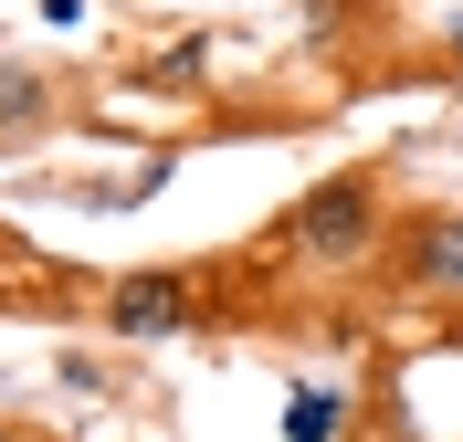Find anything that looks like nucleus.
Instances as JSON below:
<instances>
[{"instance_id": "1", "label": "nucleus", "mask_w": 463, "mask_h": 442, "mask_svg": "<svg viewBox=\"0 0 463 442\" xmlns=\"http://www.w3.org/2000/svg\"><path fill=\"white\" fill-rule=\"evenodd\" d=\"M401 190H390V169H326L306 179L285 211H274V264L285 274H317V285H337V274H379V253H390V232H401Z\"/></svg>"}, {"instance_id": "2", "label": "nucleus", "mask_w": 463, "mask_h": 442, "mask_svg": "<svg viewBox=\"0 0 463 442\" xmlns=\"http://www.w3.org/2000/svg\"><path fill=\"white\" fill-rule=\"evenodd\" d=\"M222 316V274L201 264H127L95 285V326L127 337V348H158V337H190V326Z\"/></svg>"}, {"instance_id": "3", "label": "nucleus", "mask_w": 463, "mask_h": 442, "mask_svg": "<svg viewBox=\"0 0 463 442\" xmlns=\"http://www.w3.org/2000/svg\"><path fill=\"white\" fill-rule=\"evenodd\" d=\"M379 285L421 295V306H463V211L453 201H411L390 253H379Z\"/></svg>"}, {"instance_id": "4", "label": "nucleus", "mask_w": 463, "mask_h": 442, "mask_svg": "<svg viewBox=\"0 0 463 442\" xmlns=\"http://www.w3.org/2000/svg\"><path fill=\"white\" fill-rule=\"evenodd\" d=\"M53 127H74V85L43 74V63H0V158L53 137Z\"/></svg>"}, {"instance_id": "5", "label": "nucleus", "mask_w": 463, "mask_h": 442, "mask_svg": "<svg viewBox=\"0 0 463 442\" xmlns=\"http://www.w3.org/2000/svg\"><path fill=\"white\" fill-rule=\"evenodd\" d=\"M285 442H347V390L295 380V390H285Z\"/></svg>"}, {"instance_id": "6", "label": "nucleus", "mask_w": 463, "mask_h": 442, "mask_svg": "<svg viewBox=\"0 0 463 442\" xmlns=\"http://www.w3.org/2000/svg\"><path fill=\"white\" fill-rule=\"evenodd\" d=\"M137 85H158V95H190V85H211V32H179V42H158V53L137 63Z\"/></svg>"}, {"instance_id": "7", "label": "nucleus", "mask_w": 463, "mask_h": 442, "mask_svg": "<svg viewBox=\"0 0 463 442\" xmlns=\"http://www.w3.org/2000/svg\"><path fill=\"white\" fill-rule=\"evenodd\" d=\"M0 442H43V432H32V421H11V411H0Z\"/></svg>"}, {"instance_id": "8", "label": "nucleus", "mask_w": 463, "mask_h": 442, "mask_svg": "<svg viewBox=\"0 0 463 442\" xmlns=\"http://www.w3.org/2000/svg\"><path fill=\"white\" fill-rule=\"evenodd\" d=\"M442 53H453V63H463V22H453V32H442Z\"/></svg>"}, {"instance_id": "9", "label": "nucleus", "mask_w": 463, "mask_h": 442, "mask_svg": "<svg viewBox=\"0 0 463 442\" xmlns=\"http://www.w3.org/2000/svg\"><path fill=\"white\" fill-rule=\"evenodd\" d=\"M0 253H11V232H0ZM11 295H22V285H0V306H11Z\"/></svg>"}, {"instance_id": "10", "label": "nucleus", "mask_w": 463, "mask_h": 442, "mask_svg": "<svg viewBox=\"0 0 463 442\" xmlns=\"http://www.w3.org/2000/svg\"><path fill=\"white\" fill-rule=\"evenodd\" d=\"M453 127H463V117H453Z\"/></svg>"}]
</instances>
